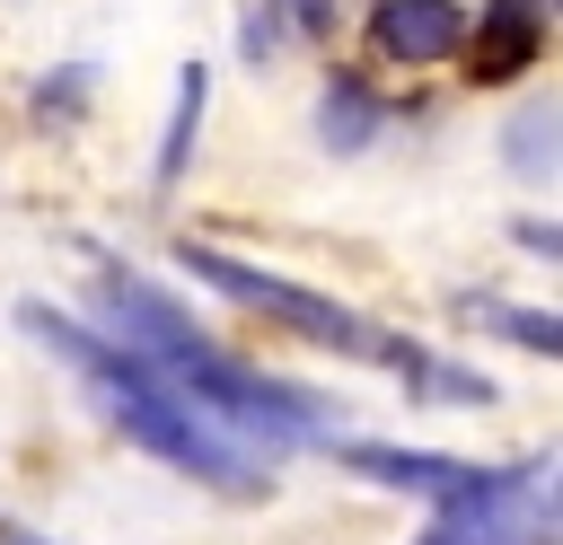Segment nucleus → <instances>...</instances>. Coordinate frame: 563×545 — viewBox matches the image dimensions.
<instances>
[{
    "mask_svg": "<svg viewBox=\"0 0 563 545\" xmlns=\"http://www.w3.org/2000/svg\"><path fill=\"white\" fill-rule=\"evenodd\" d=\"M369 44L387 62H449L466 44V9L457 0H378L369 9Z\"/></svg>",
    "mask_w": 563,
    "mask_h": 545,
    "instance_id": "obj_7",
    "label": "nucleus"
},
{
    "mask_svg": "<svg viewBox=\"0 0 563 545\" xmlns=\"http://www.w3.org/2000/svg\"><path fill=\"white\" fill-rule=\"evenodd\" d=\"M334 466H352L361 483H387V492H422V501H457V492H475V475L484 466H466V457H440V448H378V440H343L334 448Z\"/></svg>",
    "mask_w": 563,
    "mask_h": 545,
    "instance_id": "obj_5",
    "label": "nucleus"
},
{
    "mask_svg": "<svg viewBox=\"0 0 563 545\" xmlns=\"http://www.w3.org/2000/svg\"><path fill=\"white\" fill-rule=\"evenodd\" d=\"M378 123H387V105L361 79H325V97H317V141L325 149H361V141H378Z\"/></svg>",
    "mask_w": 563,
    "mask_h": 545,
    "instance_id": "obj_8",
    "label": "nucleus"
},
{
    "mask_svg": "<svg viewBox=\"0 0 563 545\" xmlns=\"http://www.w3.org/2000/svg\"><path fill=\"white\" fill-rule=\"evenodd\" d=\"M510 158H519V176H554V105H528L510 123Z\"/></svg>",
    "mask_w": 563,
    "mask_h": 545,
    "instance_id": "obj_11",
    "label": "nucleus"
},
{
    "mask_svg": "<svg viewBox=\"0 0 563 545\" xmlns=\"http://www.w3.org/2000/svg\"><path fill=\"white\" fill-rule=\"evenodd\" d=\"M0 545H44L35 527H18V519H0Z\"/></svg>",
    "mask_w": 563,
    "mask_h": 545,
    "instance_id": "obj_12",
    "label": "nucleus"
},
{
    "mask_svg": "<svg viewBox=\"0 0 563 545\" xmlns=\"http://www.w3.org/2000/svg\"><path fill=\"white\" fill-rule=\"evenodd\" d=\"M466 308V325H493V334H510L519 352H563V325H554V308H510V299H457Z\"/></svg>",
    "mask_w": 563,
    "mask_h": 545,
    "instance_id": "obj_9",
    "label": "nucleus"
},
{
    "mask_svg": "<svg viewBox=\"0 0 563 545\" xmlns=\"http://www.w3.org/2000/svg\"><path fill=\"white\" fill-rule=\"evenodd\" d=\"M176 255H185V272H194L202 290H220V299H238V308L290 325V334L317 343V352H343V360H369V369H396V378H413V360H422V343L378 334L361 308H343V299H325V290H308V281L255 272V264H238V255H220V246H194V237H185Z\"/></svg>",
    "mask_w": 563,
    "mask_h": 545,
    "instance_id": "obj_3",
    "label": "nucleus"
},
{
    "mask_svg": "<svg viewBox=\"0 0 563 545\" xmlns=\"http://www.w3.org/2000/svg\"><path fill=\"white\" fill-rule=\"evenodd\" d=\"M413 545H554V457L484 466Z\"/></svg>",
    "mask_w": 563,
    "mask_h": 545,
    "instance_id": "obj_4",
    "label": "nucleus"
},
{
    "mask_svg": "<svg viewBox=\"0 0 563 545\" xmlns=\"http://www.w3.org/2000/svg\"><path fill=\"white\" fill-rule=\"evenodd\" d=\"M545 9H554V0H493V9L475 18L466 79H475V88H501V79H519V70L537 62V44H545Z\"/></svg>",
    "mask_w": 563,
    "mask_h": 545,
    "instance_id": "obj_6",
    "label": "nucleus"
},
{
    "mask_svg": "<svg viewBox=\"0 0 563 545\" xmlns=\"http://www.w3.org/2000/svg\"><path fill=\"white\" fill-rule=\"evenodd\" d=\"M202 97H211V70L185 62V70H176V114H167V141H158V185H176V167H185V149H194V123H202Z\"/></svg>",
    "mask_w": 563,
    "mask_h": 545,
    "instance_id": "obj_10",
    "label": "nucleus"
},
{
    "mask_svg": "<svg viewBox=\"0 0 563 545\" xmlns=\"http://www.w3.org/2000/svg\"><path fill=\"white\" fill-rule=\"evenodd\" d=\"M97 308H106V343H123L132 360H150L211 431H246V440H264V448H299V440H325L334 431V413H325V396H308V387H290V378H273V369H246L238 352H220V343H202L194 334V316L158 290V281H141V272H97Z\"/></svg>",
    "mask_w": 563,
    "mask_h": 545,
    "instance_id": "obj_1",
    "label": "nucleus"
},
{
    "mask_svg": "<svg viewBox=\"0 0 563 545\" xmlns=\"http://www.w3.org/2000/svg\"><path fill=\"white\" fill-rule=\"evenodd\" d=\"M18 325L53 352V360H70L79 378H88V396H97V413L106 422H123V440H141L150 457H167L176 475H194V483H211V492H229V501H255V492H273V475L255 466V448L246 440H229V431H211L150 360H132L123 343H106L97 325H79V316H62V308H44V299H18Z\"/></svg>",
    "mask_w": 563,
    "mask_h": 545,
    "instance_id": "obj_2",
    "label": "nucleus"
}]
</instances>
